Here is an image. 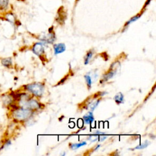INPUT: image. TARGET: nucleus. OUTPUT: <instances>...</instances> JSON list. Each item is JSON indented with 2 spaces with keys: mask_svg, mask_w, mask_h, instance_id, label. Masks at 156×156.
<instances>
[{
  "mask_svg": "<svg viewBox=\"0 0 156 156\" xmlns=\"http://www.w3.org/2000/svg\"><path fill=\"white\" fill-rule=\"evenodd\" d=\"M92 55H93V52L91 51H90L89 52H88V53L87 54V55L85 57V65L88 63V62H89L90 58H91Z\"/></svg>",
  "mask_w": 156,
  "mask_h": 156,
  "instance_id": "12",
  "label": "nucleus"
},
{
  "mask_svg": "<svg viewBox=\"0 0 156 156\" xmlns=\"http://www.w3.org/2000/svg\"></svg>",
  "mask_w": 156,
  "mask_h": 156,
  "instance_id": "19",
  "label": "nucleus"
},
{
  "mask_svg": "<svg viewBox=\"0 0 156 156\" xmlns=\"http://www.w3.org/2000/svg\"><path fill=\"white\" fill-rule=\"evenodd\" d=\"M20 104L21 107L28 108L30 110H35L40 108L39 103L34 99H30V100L20 99Z\"/></svg>",
  "mask_w": 156,
  "mask_h": 156,
  "instance_id": "3",
  "label": "nucleus"
},
{
  "mask_svg": "<svg viewBox=\"0 0 156 156\" xmlns=\"http://www.w3.org/2000/svg\"><path fill=\"white\" fill-rule=\"evenodd\" d=\"M83 121L86 124H91L94 121V117L92 112H88L86 115H85L83 117Z\"/></svg>",
  "mask_w": 156,
  "mask_h": 156,
  "instance_id": "6",
  "label": "nucleus"
},
{
  "mask_svg": "<svg viewBox=\"0 0 156 156\" xmlns=\"http://www.w3.org/2000/svg\"><path fill=\"white\" fill-rule=\"evenodd\" d=\"M8 4V0H0V9L5 8Z\"/></svg>",
  "mask_w": 156,
  "mask_h": 156,
  "instance_id": "15",
  "label": "nucleus"
},
{
  "mask_svg": "<svg viewBox=\"0 0 156 156\" xmlns=\"http://www.w3.org/2000/svg\"><path fill=\"white\" fill-rule=\"evenodd\" d=\"M2 149V145L0 144V151Z\"/></svg>",
  "mask_w": 156,
  "mask_h": 156,
  "instance_id": "18",
  "label": "nucleus"
},
{
  "mask_svg": "<svg viewBox=\"0 0 156 156\" xmlns=\"http://www.w3.org/2000/svg\"><path fill=\"white\" fill-rule=\"evenodd\" d=\"M100 100L98 99V100H96V101H92L91 102H90L88 105V108L89 109L91 110V111H93L96 108V107L98 106V105L99 104V102Z\"/></svg>",
  "mask_w": 156,
  "mask_h": 156,
  "instance_id": "9",
  "label": "nucleus"
},
{
  "mask_svg": "<svg viewBox=\"0 0 156 156\" xmlns=\"http://www.w3.org/2000/svg\"><path fill=\"white\" fill-rule=\"evenodd\" d=\"M33 52L37 55H41L44 53V47L40 43H37L34 44L33 47Z\"/></svg>",
  "mask_w": 156,
  "mask_h": 156,
  "instance_id": "4",
  "label": "nucleus"
},
{
  "mask_svg": "<svg viewBox=\"0 0 156 156\" xmlns=\"http://www.w3.org/2000/svg\"><path fill=\"white\" fill-rule=\"evenodd\" d=\"M32 112L31 110L25 108H18L13 112V118L18 121H24L31 116Z\"/></svg>",
  "mask_w": 156,
  "mask_h": 156,
  "instance_id": "1",
  "label": "nucleus"
},
{
  "mask_svg": "<svg viewBox=\"0 0 156 156\" xmlns=\"http://www.w3.org/2000/svg\"><path fill=\"white\" fill-rule=\"evenodd\" d=\"M87 144V143L85 141H82L81 143H74V144H73L71 145V148L73 150H75V149H77L78 148H79L81 146H83L84 145H86Z\"/></svg>",
  "mask_w": 156,
  "mask_h": 156,
  "instance_id": "11",
  "label": "nucleus"
},
{
  "mask_svg": "<svg viewBox=\"0 0 156 156\" xmlns=\"http://www.w3.org/2000/svg\"><path fill=\"white\" fill-rule=\"evenodd\" d=\"M140 17V15H136V16H133V17H132L129 21H128L127 23H126V26L127 25H129V24H130L131 23H133V22H134L135 21H136V20H137Z\"/></svg>",
  "mask_w": 156,
  "mask_h": 156,
  "instance_id": "16",
  "label": "nucleus"
},
{
  "mask_svg": "<svg viewBox=\"0 0 156 156\" xmlns=\"http://www.w3.org/2000/svg\"><path fill=\"white\" fill-rule=\"evenodd\" d=\"M26 88L36 96H41L44 91V86L40 83L29 84L26 86Z\"/></svg>",
  "mask_w": 156,
  "mask_h": 156,
  "instance_id": "2",
  "label": "nucleus"
},
{
  "mask_svg": "<svg viewBox=\"0 0 156 156\" xmlns=\"http://www.w3.org/2000/svg\"><path fill=\"white\" fill-rule=\"evenodd\" d=\"M66 47L63 43H58L54 45V49L55 54L62 53L65 51Z\"/></svg>",
  "mask_w": 156,
  "mask_h": 156,
  "instance_id": "5",
  "label": "nucleus"
},
{
  "mask_svg": "<svg viewBox=\"0 0 156 156\" xmlns=\"http://www.w3.org/2000/svg\"><path fill=\"white\" fill-rule=\"evenodd\" d=\"M107 138V136H99V138H98V140L99 141H104L105 138Z\"/></svg>",
  "mask_w": 156,
  "mask_h": 156,
  "instance_id": "17",
  "label": "nucleus"
},
{
  "mask_svg": "<svg viewBox=\"0 0 156 156\" xmlns=\"http://www.w3.org/2000/svg\"><path fill=\"white\" fill-rule=\"evenodd\" d=\"M85 77V79L86 80V82H87V86L89 87V88L91 87V83H92V80H91V76L88 74H87L84 76Z\"/></svg>",
  "mask_w": 156,
  "mask_h": 156,
  "instance_id": "13",
  "label": "nucleus"
},
{
  "mask_svg": "<svg viewBox=\"0 0 156 156\" xmlns=\"http://www.w3.org/2000/svg\"><path fill=\"white\" fill-rule=\"evenodd\" d=\"M114 99L116 103H122L124 99L123 94L121 93H118L115 95Z\"/></svg>",
  "mask_w": 156,
  "mask_h": 156,
  "instance_id": "10",
  "label": "nucleus"
},
{
  "mask_svg": "<svg viewBox=\"0 0 156 156\" xmlns=\"http://www.w3.org/2000/svg\"><path fill=\"white\" fill-rule=\"evenodd\" d=\"M115 74H116V71H115V70L111 71L108 72V73H106L105 74H104V76L103 77V80L107 81V80L110 79L115 76Z\"/></svg>",
  "mask_w": 156,
  "mask_h": 156,
  "instance_id": "7",
  "label": "nucleus"
},
{
  "mask_svg": "<svg viewBox=\"0 0 156 156\" xmlns=\"http://www.w3.org/2000/svg\"><path fill=\"white\" fill-rule=\"evenodd\" d=\"M149 144V143L148 142V141H146L144 143H143L142 144H140L139 146H137L136 147H135V149H144L145 147H146Z\"/></svg>",
  "mask_w": 156,
  "mask_h": 156,
  "instance_id": "14",
  "label": "nucleus"
},
{
  "mask_svg": "<svg viewBox=\"0 0 156 156\" xmlns=\"http://www.w3.org/2000/svg\"><path fill=\"white\" fill-rule=\"evenodd\" d=\"M1 62H2V64L4 66L8 67V68L10 67V66H11L12 63L11 58H3L1 60Z\"/></svg>",
  "mask_w": 156,
  "mask_h": 156,
  "instance_id": "8",
  "label": "nucleus"
}]
</instances>
